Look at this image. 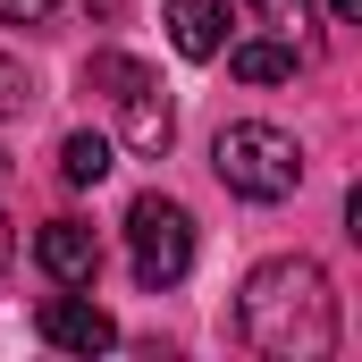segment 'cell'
<instances>
[{"mask_svg":"<svg viewBox=\"0 0 362 362\" xmlns=\"http://www.w3.org/2000/svg\"><path fill=\"white\" fill-rule=\"evenodd\" d=\"M236 329L270 362H320L337 346V286H329V270L303 262V253L262 262L245 278V295H236Z\"/></svg>","mask_w":362,"mask_h":362,"instance_id":"obj_1","label":"cell"},{"mask_svg":"<svg viewBox=\"0 0 362 362\" xmlns=\"http://www.w3.org/2000/svg\"><path fill=\"white\" fill-rule=\"evenodd\" d=\"M211 169H219V185H228V194H245V202H286V194L303 185V144H295L286 127L236 118V127H219Z\"/></svg>","mask_w":362,"mask_h":362,"instance_id":"obj_2","label":"cell"},{"mask_svg":"<svg viewBox=\"0 0 362 362\" xmlns=\"http://www.w3.org/2000/svg\"><path fill=\"white\" fill-rule=\"evenodd\" d=\"M85 85L110 93L118 135H127L135 160H160V152L177 144V110H169V93H160V76H152L144 59H127V51H93V59H85Z\"/></svg>","mask_w":362,"mask_h":362,"instance_id":"obj_3","label":"cell"},{"mask_svg":"<svg viewBox=\"0 0 362 362\" xmlns=\"http://www.w3.org/2000/svg\"><path fill=\"white\" fill-rule=\"evenodd\" d=\"M127 253H135V278H144V286H177V278L194 270V219H185V202L135 194V211H127Z\"/></svg>","mask_w":362,"mask_h":362,"instance_id":"obj_4","label":"cell"},{"mask_svg":"<svg viewBox=\"0 0 362 362\" xmlns=\"http://www.w3.org/2000/svg\"><path fill=\"white\" fill-rule=\"evenodd\" d=\"M34 329H42V346H59V354H110V346H118V320L93 303L85 286H59V295H42Z\"/></svg>","mask_w":362,"mask_h":362,"instance_id":"obj_5","label":"cell"},{"mask_svg":"<svg viewBox=\"0 0 362 362\" xmlns=\"http://www.w3.org/2000/svg\"><path fill=\"white\" fill-rule=\"evenodd\" d=\"M34 262L51 286H93L101 278V236H93L85 219H51L42 236H34Z\"/></svg>","mask_w":362,"mask_h":362,"instance_id":"obj_6","label":"cell"},{"mask_svg":"<svg viewBox=\"0 0 362 362\" xmlns=\"http://www.w3.org/2000/svg\"><path fill=\"white\" fill-rule=\"evenodd\" d=\"M169 42L185 59H219L228 51V0H169Z\"/></svg>","mask_w":362,"mask_h":362,"instance_id":"obj_7","label":"cell"},{"mask_svg":"<svg viewBox=\"0 0 362 362\" xmlns=\"http://www.w3.org/2000/svg\"><path fill=\"white\" fill-rule=\"evenodd\" d=\"M228 68H236V76H245V85H286V76H295V42H228Z\"/></svg>","mask_w":362,"mask_h":362,"instance_id":"obj_8","label":"cell"},{"mask_svg":"<svg viewBox=\"0 0 362 362\" xmlns=\"http://www.w3.org/2000/svg\"><path fill=\"white\" fill-rule=\"evenodd\" d=\"M59 177L68 185H101L110 177V135H85V127H76V135L59 144Z\"/></svg>","mask_w":362,"mask_h":362,"instance_id":"obj_9","label":"cell"},{"mask_svg":"<svg viewBox=\"0 0 362 362\" xmlns=\"http://www.w3.org/2000/svg\"><path fill=\"white\" fill-rule=\"evenodd\" d=\"M253 17H262V25H270L278 42H295V25H303V17H312V0H253Z\"/></svg>","mask_w":362,"mask_h":362,"instance_id":"obj_10","label":"cell"},{"mask_svg":"<svg viewBox=\"0 0 362 362\" xmlns=\"http://www.w3.org/2000/svg\"><path fill=\"white\" fill-rule=\"evenodd\" d=\"M25 101H34V76L0 51V118H25Z\"/></svg>","mask_w":362,"mask_h":362,"instance_id":"obj_11","label":"cell"},{"mask_svg":"<svg viewBox=\"0 0 362 362\" xmlns=\"http://www.w3.org/2000/svg\"><path fill=\"white\" fill-rule=\"evenodd\" d=\"M59 0H0V25H42Z\"/></svg>","mask_w":362,"mask_h":362,"instance_id":"obj_12","label":"cell"},{"mask_svg":"<svg viewBox=\"0 0 362 362\" xmlns=\"http://www.w3.org/2000/svg\"><path fill=\"white\" fill-rule=\"evenodd\" d=\"M8 253H17V228H8V211H0V270H8Z\"/></svg>","mask_w":362,"mask_h":362,"instance_id":"obj_13","label":"cell"},{"mask_svg":"<svg viewBox=\"0 0 362 362\" xmlns=\"http://www.w3.org/2000/svg\"><path fill=\"white\" fill-rule=\"evenodd\" d=\"M329 17H346V25H354V17H362V0H329Z\"/></svg>","mask_w":362,"mask_h":362,"instance_id":"obj_14","label":"cell"},{"mask_svg":"<svg viewBox=\"0 0 362 362\" xmlns=\"http://www.w3.org/2000/svg\"><path fill=\"white\" fill-rule=\"evenodd\" d=\"M93 8H101V17H118V8H127V0H93Z\"/></svg>","mask_w":362,"mask_h":362,"instance_id":"obj_15","label":"cell"}]
</instances>
